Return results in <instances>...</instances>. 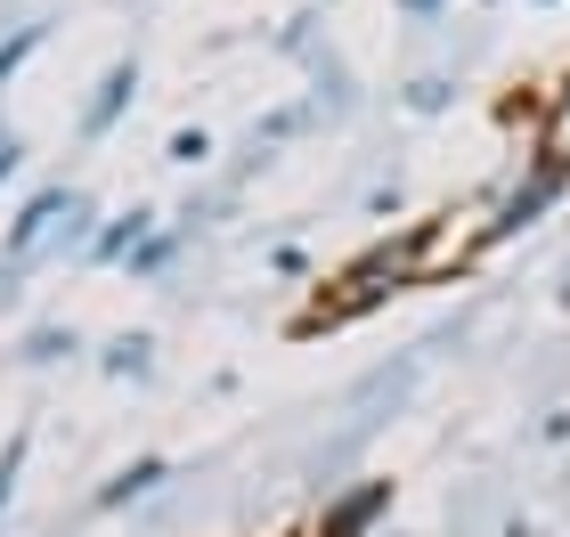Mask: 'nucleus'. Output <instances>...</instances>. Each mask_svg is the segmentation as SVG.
Masks as SVG:
<instances>
[{
  "instance_id": "obj_1",
  "label": "nucleus",
  "mask_w": 570,
  "mask_h": 537,
  "mask_svg": "<svg viewBox=\"0 0 570 537\" xmlns=\"http://www.w3.org/2000/svg\"><path fill=\"white\" fill-rule=\"evenodd\" d=\"M547 156H554V163H570V107L554 115V131H547Z\"/></svg>"
}]
</instances>
